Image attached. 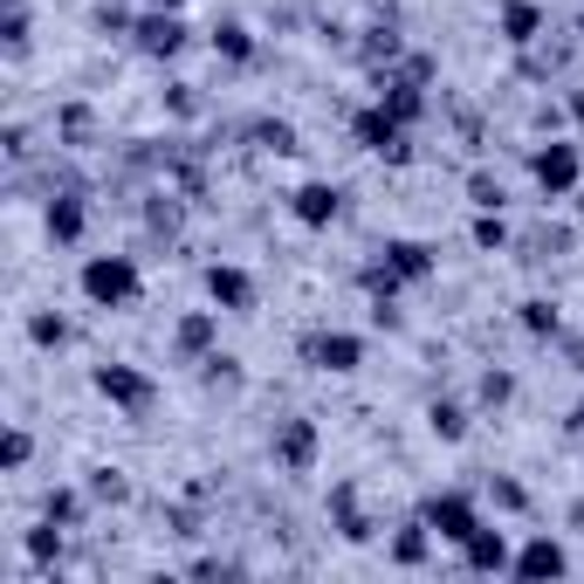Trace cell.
<instances>
[{
	"label": "cell",
	"instance_id": "cell-1",
	"mask_svg": "<svg viewBox=\"0 0 584 584\" xmlns=\"http://www.w3.org/2000/svg\"><path fill=\"white\" fill-rule=\"evenodd\" d=\"M76 283H83V296L96 302V310H131V302L145 296V275H138L131 255H90Z\"/></svg>",
	"mask_w": 584,
	"mask_h": 584
},
{
	"label": "cell",
	"instance_id": "cell-2",
	"mask_svg": "<svg viewBox=\"0 0 584 584\" xmlns=\"http://www.w3.org/2000/svg\"><path fill=\"white\" fill-rule=\"evenodd\" d=\"M529 180H537L550 199L577 193V180H584V151H577V138H550V145L529 151Z\"/></svg>",
	"mask_w": 584,
	"mask_h": 584
},
{
	"label": "cell",
	"instance_id": "cell-3",
	"mask_svg": "<svg viewBox=\"0 0 584 584\" xmlns=\"http://www.w3.org/2000/svg\"><path fill=\"white\" fill-rule=\"evenodd\" d=\"M90 378H96V392H104L124 420H145V413H151V399H159L151 371H138V365H96Z\"/></svg>",
	"mask_w": 584,
	"mask_h": 584
},
{
	"label": "cell",
	"instance_id": "cell-4",
	"mask_svg": "<svg viewBox=\"0 0 584 584\" xmlns=\"http://www.w3.org/2000/svg\"><path fill=\"white\" fill-rule=\"evenodd\" d=\"M351 138H358L365 151H378V159H392V165H405V159H413L405 117H392L386 104H371V111H358V117H351Z\"/></svg>",
	"mask_w": 584,
	"mask_h": 584
},
{
	"label": "cell",
	"instance_id": "cell-5",
	"mask_svg": "<svg viewBox=\"0 0 584 584\" xmlns=\"http://www.w3.org/2000/svg\"><path fill=\"white\" fill-rule=\"evenodd\" d=\"M426 529H434V537L440 543H454V550H461L468 537H474V529H481V509H474V495H461V489H440V495H426Z\"/></svg>",
	"mask_w": 584,
	"mask_h": 584
},
{
	"label": "cell",
	"instance_id": "cell-6",
	"mask_svg": "<svg viewBox=\"0 0 584 584\" xmlns=\"http://www.w3.org/2000/svg\"><path fill=\"white\" fill-rule=\"evenodd\" d=\"M302 365L344 378V371L365 365V337H351V330H310V337H302Z\"/></svg>",
	"mask_w": 584,
	"mask_h": 584
},
{
	"label": "cell",
	"instance_id": "cell-7",
	"mask_svg": "<svg viewBox=\"0 0 584 584\" xmlns=\"http://www.w3.org/2000/svg\"><path fill=\"white\" fill-rule=\"evenodd\" d=\"M131 42H138V56H151V62H172V56L186 48V14H180V8H151V14H138Z\"/></svg>",
	"mask_w": 584,
	"mask_h": 584
},
{
	"label": "cell",
	"instance_id": "cell-8",
	"mask_svg": "<svg viewBox=\"0 0 584 584\" xmlns=\"http://www.w3.org/2000/svg\"><path fill=\"white\" fill-rule=\"evenodd\" d=\"M317 447H323V434H317V420H283L275 426V468L283 474H310L317 468Z\"/></svg>",
	"mask_w": 584,
	"mask_h": 584
},
{
	"label": "cell",
	"instance_id": "cell-9",
	"mask_svg": "<svg viewBox=\"0 0 584 584\" xmlns=\"http://www.w3.org/2000/svg\"><path fill=\"white\" fill-rule=\"evenodd\" d=\"M220 351V310H186L180 323H172V358L180 365H199Z\"/></svg>",
	"mask_w": 584,
	"mask_h": 584
},
{
	"label": "cell",
	"instance_id": "cell-10",
	"mask_svg": "<svg viewBox=\"0 0 584 584\" xmlns=\"http://www.w3.org/2000/svg\"><path fill=\"white\" fill-rule=\"evenodd\" d=\"M42 227H48V241L76 248V241H83V227H90V207H83V193H76V186L48 193V214H42Z\"/></svg>",
	"mask_w": 584,
	"mask_h": 584
},
{
	"label": "cell",
	"instance_id": "cell-11",
	"mask_svg": "<svg viewBox=\"0 0 584 584\" xmlns=\"http://www.w3.org/2000/svg\"><path fill=\"white\" fill-rule=\"evenodd\" d=\"M207 296L220 302V310H255V275L234 268V262H214L207 268Z\"/></svg>",
	"mask_w": 584,
	"mask_h": 584
},
{
	"label": "cell",
	"instance_id": "cell-12",
	"mask_svg": "<svg viewBox=\"0 0 584 584\" xmlns=\"http://www.w3.org/2000/svg\"><path fill=\"white\" fill-rule=\"evenodd\" d=\"M495 28H502V42L529 48L543 35V8H537V0H495Z\"/></svg>",
	"mask_w": 584,
	"mask_h": 584
},
{
	"label": "cell",
	"instance_id": "cell-13",
	"mask_svg": "<svg viewBox=\"0 0 584 584\" xmlns=\"http://www.w3.org/2000/svg\"><path fill=\"white\" fill-rule=\"evenodd\" d=\"M461 564H468V571H481V577H489V571H509V564H516V557H509V537L481 523L474 537L461 543Z\"/></svg>",
	"mask_w": 584,
	"mask_h": 584
},
{
	"label": "cell",
	"instance_id": "cell-14",
	"mask_svg": "<svg viewBox=\"0 0 584 584\" xmlns=\"http://www.w3.org/2000/svg\"><path fill=\"white\" fill-rule=\"evenodd\" d=\"M509 571H516V577H557V571H571V550L557 543V537H529V543L516 550Z\"/></svg>",
	"mask_w": 584,
	"mask_h": 584
},
{
	"label": "cell",
	"instance_id": "cell-15",
	"mask_svg": "<svg viewBox=\"0 0 584 584\" xmlns=\"http://www.w3.org/2000/svg\"><path fill=\"white\" fill-rule=\"evenodd\" d=\"M289 207H296L302 227H330V220H337V207H344V193H337V186H323V180H310V186H296Z\"/></svg>",
	"mask_w": 584,
	"mask_h": 584
},
{
	"label": "cell",
	"instance_id": "cell-16",
	"mask_svg": "<svg viewBox=\"0 0 584 584\" xmlns=\"http://www.w3.org/2000/svg\"><path fill=\"white\" fill-rule=\"evenodd\" d=\"M386 262H392V275H399V283H426V275L440 268L426 241H386Z\"/></svg>",
	"mask_w": 584,
	"mask_h": 584
},
{
	"label": "cell",
	"instance_id": "cell-17",
	"mask_svg": "<svg viewBox=\"0 0 584 584\" xmlns=\"http://www.w3.org/2000/svg\"><path fill=\"white\" fill-rule=\"evenodd\" d=\"M509 399H516V371L509 365H489V371L474 378V405H481V413H502Z\"/></svg>",
	"mask_w": 584,
	"mask_h": 584
},
{
	"label": "cell",
	"instance_id": "cell-18",
	"mask_svg": "<svg viewBox=\"0 0 584 584\" xmlns=\"http://www.w3.org/2000/svg\"><path fill=\"white\" fill-rule=\"evenodd\" d=\"M426 543H434V529H426V516H420V523H405L399 537H392V550H386V557H392L399 571H413V564H426Z\"/></svg>",
	"mask_w": 584,
	"mask_h": 584
},
{
	"label": "cell",
	"instance_id": "cell-19",
	"mask_svg": "<svg viewBox=\"0 0 584 584\" xmlns=\"http://www.w3.org/2000/svg\"><path fill=\"white\" fill-rule=\"evenodd\" d=\"M426 426H434L440 440H461L468 434V405L461 399H434V405H426Z\"/></svg>",
	"mask_w": 584,
	"mask_h": 584
},
{
	"label": "cell",
	"instance_id": "cell-20",
	"mask_svg": "<svg viewBox=\"0 0 584 584\" xmlns=\"http://www.w3.org/2000/svg\"><path fill=\"white\" fill-rule=\"evenodd\" d=\"M214 48L227 62H255V35H248L241 21H214Z\"/></svg>",
	"mask_w": 584,
	"mask_h": 584
},
{
	"label": "cell",
	"instance_id": "cell-21",
	"mask_svg": "<svg viewBox=\"0 0 584 584\" xmlns=\"http://www.w3.org/2000/svg\"><path fill=\"white\" fill-rule=\"evenodd\" d=\"M83 495H90V489H83ZM83 495H76V489H48V495H42V516L62 523V529H76V523H83Z\"/></svg>",
	"mask_w": 584,
	"mask_h": 584
},
{
	"label": "cell",
	"instance_id": "cell-22",
	"mask_svg": "<svg viewBox=\"0 0 584 584\" xmlns=\"http://www.w3.org/2000/svg\"><path fill=\"white\" fill-rule=\"evenodd\" d=\"M523 330H529V337H564V317H557V302L529 296L523 302Z\"/></svg>",
	"mask_w": 584,
	"mask_h": 584
},
{
	"label": "cell",
	"instance_id": "cell-23",
	"mask_svg": "<svg viewBox=\"0 0 584 584\" xmlns=\"http://www.w3.org/2000/svg\"><path fill=\"white\" fill-rule=\"evenodd\" d=\"M468 199L481 214H502V207H509V186H502L495 172H468Z\"/></svg>",
	"mask_w": 584,
	"mask_h": 584
},
{
	"label": "cell",
	"instance_id": "cell-24",
	"mask_svg": "<svg viewBox=\"0 0 584 584\" xmlns=\"http://www.w3.org/2000/svg\"><path fill=\"white\" fill-rule=\"evenodd\" d=\"M90 131H96L90 104H62V117H56V138H62V145H90Z\"/></svg>",
	"mask_w": 584,
	"mask_h": 584
},
{
	"label": "cell",
	"instance_id": "cell-25",
	"mask_svg": "<svg viewBox=\"0 0 584 584\" xmlns=\"http://www.w3.org/2000/svg\"><path fill=\"white\" fill-rule=\"evenodd\" d=\"M255 145L289 159V151H296V124H289V117H262V124H255Z\"/></svg>",
	"mask_w": 584,
	"mask_h": 584
},
{
	"label": "cell",
	"instance_id": "cell-26",
	"mask_svg": "<svg viewBox=\"0 0 584 584\" xmlns=\"http://www.w3.org/2000/svg\"><path fill=\"white\" fill-rule=\"evenodd\" d=\"M28 337H35L42 351H62V344H69V323L48 317V310H35V317H28Z\"/></svg>",
	"mask_w": 584,
	"mask_h": 584
},
{
	"label": "cell",
	"instance_id": "cell-27",
	"mask_svg": "<svg viewBox=\"0 0 584 584\" xmlns=\"http://www.w3.org/2000/svg\"><path fill=\"white\" fill-rule=\"evenodd\" d=\"M124 495H131L124 468H96V474H90V502H124Z\"/></svg>",
	"mask_w": 584,
	"mask_h": 584
},
{
	"label": "cell",
	"instance_id": "cell-28",
	"mask_svg": "<svg viewBox=\"0 0 584 584\" xmlns=\"http://www.w3.org/2000/svg\"><path fill=\"white\" fill-rule=\"evenodd\" d=\"M8 48H28V0H8Z\"/></svg>",
	"mask_w": 584,
	"mask_h": 584
},
{
	"label": "cell",
	"instance_id": "cell-29",
	"mask_svg": "<svg viewBox=\"0 0 584 584\" xmlns=\"http://www.w3.org/2000/svg\"><path fill=\"white\" fill-rule=\"evenodd\" d=\"M489 502H495V509H529V495L516 489V481H502V474L489 481Z\"/></svg>",
	"mask_w": 584,
	"mask_h": 584
},
{
	"label": "cell",
	"instance_id": "cell-30",
	"mask_svg": "<svg viewBox=\"0 0 584 584\" xmlns=\"http://www.w3.org/2000/svg\"><path fill=\"white\" fill-rule=\"evenodd\" d=\"M509 241V227H502V214H481L474 220V248H502Z\"/></svg>",
	"mask_w": 584,
	"mask_h": 584
},
{
	"label": "cell",
	"instance_id": "cell-31",
	"mask_svg": "<svg viewBox=\"0 0 584 584\" xmlns=\"http://www.w3.org/2000/svg\"><path fill=\"white\" fill-rule=\"evenodd\" d=\"M28 454H35V440H28V426H14V434H8V468H28Z\"/></svg>",
	"mask_w": 584,
	"mask_h": 584
},
{
	"label": "cell",
	"instance_id": "cell-32",
	"mask_svg": "<svg viewBox=\"0 0 584 584\" xmlns=\"http://www.w3.org/2000/svg\"><path fill=\"white\" fill-rule=\"evenodd\" d=\"M172 111H180V117H199V96H193V83H172Z\"/></svg>",
	"mask_w": 584,
	"mask_h": 584
},
{
	"label": "cell",
	"instance_id": "cell-33",
	"mask_svg": "<svg viewBox=\"0 0 584 584\" xmlns=\"http://www.w3.org/2000/svg\"><path fill=\"white\" fill-rule=\"evenodd\" d=\"M564 358H571V371H584V337H564Z\"/></svg>",
	"mask_w": 584,
	"mask_h": 584
},
{
	"label": "cell",
	"instance_id": "cell-34",
	"mask_svg": "<svg viewBox=\"0 0 584 584\" xmlns=\"http://www.w3.org/2000/svg\"><path fill=\"white\" fill-rule=\"evenodd\" d=\"M564 523H571V529H577V537H584V495L571 502V516H564Z\"/></svg>",
	"mask_w": 584,
	"mask_h": 584
},
{
	"label": "cell",
	"instance_id": "cell-35",
	"mask_svg": "<svg viewBox=\"0 0 584 584\" xmlns=\"http://www.w3.org/2000/svg\"><path fill=\"white\" fill-rule=\"evenodd\" d=\"M571 434H584V399H577V405H571Z\"/></svg>",
	"mask_w": 584,
	"mask_h": 584
},
{
	"label": "cell",
	"instance_id": "cell-36",
	"mask_svg": "<svg viewBox=\"0 0 584 584\" xmlns=\"http://www.w3.org/2000/svg\"><path fill=\"white\" fill-rule=\"evenodd\" d=\"M151 8H186V0H151Z\"/></svg>",
	"mask_w": 584,
	"mask_h": 584
},
{
	"label": "cell",
	"instance_id": "cell-37",
	"mask_svg": "<svg viewBox=\"0 0 584 584\" xmlns=\"http://www.w3.org/2000/svg\"><path fill=\"white\" fill-rule=\"evenodd\" d=\"M577 117H584V90H577Z\"/></svg>",
	"mask_w": 584,
	"mask_h": 584
},
{
	"label": "cell",
	"instance_id": "cell-38",
	"mask_svg": "<svg viewBox=\"0 0 584 584\" xmlns=\"http://www.w3.org/2000/svg\"><path fill=\"white\" fill-rule=\"evenodd\" d=\"M577 42H584V14H577Z\"/></svg>",
	"mask_w": 584,
	"mask_h": 584
},
{
	"label": "cell",
	"instance_id": "cell-39",
	"mask_svg": "<svg viewBox=\"0 0 584 584\" xmlns=\"http://www.w3.org/2000/svg\"><path fill=\"white\" fill-rule=\"evenodd\" d=\"M577 214H584V193H577Z\"/></svg>",
	"mask_w": 584,
	"mask_h": 584
}]
</instances>
